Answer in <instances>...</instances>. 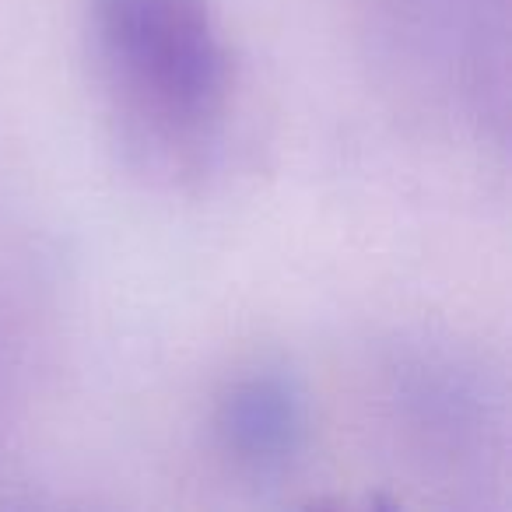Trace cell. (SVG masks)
Wrapping results in <instances>:
<instances>
[{
    "label": "cell",
    "instance_id": "1",
    "mask_svg": "<svg viewBox=\"0 0 512 512\" xmlns=\"http://www.w3.org/2000/svg\"><path fill=\"white\" fill-rule=\"evenodd\" d=\"M99 43L162 120L193 127L221 106L228 60L207 0H92Z\"/></svg>",
    "mask_w": 512,
    "mask_h": 512
},
{
    "label": "cell",
    "instance_id": "2",
    "mask_svg": "<svg viewBox=\"0 0 512 512\" xmlns=\"http://www.w3.org/2000/svg\"><path fill=\"white\" fill-rule=\"evenodd\" d=\"M214 432L228 456L249 470H281L302 446L306 414L292 383L274 372L246 376L225 390Z\"/></svg>",
    "mask_w": 512,
    "mask_h": 512
}]
</instances>
